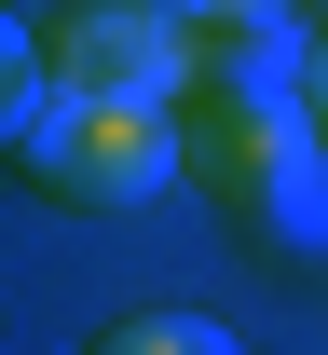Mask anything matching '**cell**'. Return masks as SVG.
Returning <instances> with one entry per match:
<instances>
[{
	"instance_id": "cell-1",
	"label": "cell",
	"mask_w": 328,
	"mask_h": 355,
	"mask_svg": "<svg viewBox=\"0 0 328 355\" xmlns=\"http://www.w3.org/2000/svg\"><path fill=\"white\" fill-rule=\"evenodd\" d=\"M14 178L55 219H137L178 191V110H123V96H42V123L14 137Z\"/></svg>"
},
{
	"instance_id": "cell-2",
	"label": "cell",
	"mask_w": 328,
	"mask_h": 355,
	"mask_svg": "<svg viewBox=\"0 0 328 355\" xmlns=\"http://www.w3.org/2000/svg\"><path fill=\"white\" fill-rule=\"evenodd\" d=\"M55 96H123V110H178L191 96V28L164 0H55L42 28Z\"/></svg>"
},
{
	"instance_id": "cell-3",
	"label": "cell",
	"mask_w": 328,
	"mask_h": 355,
	"mask_svg": "<svg viewBox=\"0 0 328 355\" xmlns=\"http://www.w3.org/2000/svg\"><path fill=\"white\" fill-rule=\"evenodd\" d=\"M287 164H315V110H301L287 83H191L178 96V178L219 191V219L260 205Z\"/></svg>"
},
{
	"instance_id": "cell-4",
	"label": "cell",
	"mask_w": 328,
	"mask_h": 355,
	"mask_svg": "<svg viewBox=\"0 0 328 355\" xmlns=\"http://www.w3.org/2000/svg\"><path fill=\"white\" fill-rule=\"evenodd\" d=\"M233 232L260 246V260H287V273H301V260H328V150H315V164H287L260 205H233Z\"/></svg>"
},
{
	"instance_id": "cell-5",
	"label": "cell",
	"mask_w": 328,
	"mask_h": 355,
	"mask_svg": "<svg viewBox=\"0 0 328 355\" xmlns=\"http://www.w3.org/2000/svg\"><path fill=\"white\" fill-rule=\"evenodd\" d=\"M69 355H246L219 314H178V301H150V314H110L96 342H69Z\"/></svg>"
},
{
	"instance_id": "cell-6",
	"label": "cell",
	"mask_w": 328,
	"mask_h": 355,
	"mask_svg": "<svg viewBox=\"0 0 328 355\" xmlns=\"http://www.w3.org/2000/svg\"><path fill=\"white\" fill-rule=\"evenodd\" d=\"M42 96H55V69H42V28H28V14H0V164H14V137L42 123Z\"/></svg>"
},
{
	"instance_id": "cell-7",
	"label": "cell",
	"mask_w": 328,
	"mask_h": 355,
	"mask_svg": "<svg viewBox=\"0 0 328 355\" xmlns=\"http://www.w3.org/2000/svg\"><path fill=\"white\" fill-rule=\"evenodd\" d=\"M178 28H219V14H301V0H164Z\"/></svg>"
},
{
	"instance_id": "cell-8",
	"label": "cell",
	"mask_w": 328,
	"mask_h": 355,
	"mask_svg": "<svg viewBox=\"0 0 328 355\" xmlns=\"http://www.w3.org/2000/svg\"><path fill=\"white\" fill-rule=\"evenodd\" d=\"M301 110H315V150H328V42H315V69H301Z\"/></svg>"
}]
</instances>
